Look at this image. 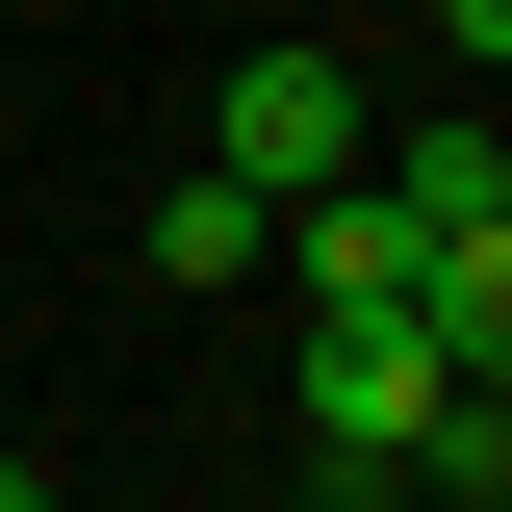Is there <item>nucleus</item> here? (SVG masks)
Instances as JSON below:
<instances>
[{"label":"nucleus","mask_w":512,"mask_h":512,"mask_svg":"<svg viewBox=\"0 0 512 512\" xmlns=\"http://www.w3.org/2000/svg\"><path fill=\"white\" fill-rule=\"evenodd\" d=\"M436 333L410 308H308V461H333V512H410V436H436Z\"/></svg>","instance_id":"obj_1"},{"label":"nucleus","mask_w":512,"mask_h":512,"mask_svg":"<svg viewBox=\"0 0 512 512\" xmlns=\"http://www.w3.org/2000/svg\"><path fill=\"white\" fill-rule=\"evenodd\" d=\"M205 180H256V205L359 180V77H333V52H231V103H205Z\"/></svg>","instance_id":"obj_2"},{"label":"nucleus","mask_w":512,"mask_h":512,"mask_svg":"<svg viewBox=\"0 0 512 512\" xmlns=\"http://www.w3.org/2000/svg\"><path fill=\"white\" fill-rule=\"evenodd\" d=\"M282 282H308V308H410V282H436V205L308 180V205H282Z\"/></svg>","instance_id":"obj_3"},{"label":"nucleus","mask_w":512,"mask_h":512,"mask_svg":"<svg viewBox=\"0 0 512 512\" xmlns=\"http://www.w3.org/2000/svg\"><path fill=\"white\" fill-rule=\"evenodd\" d=\"M410 333H436L461 384H512V231H436V282H410Z\"/></svg>","instance_id":"obj_4"},{"label":"nucleus","mask_w":512,"mask_h":512,"mask_svg":"<svg viewBox=\"0 0 512 512\" xmlns=\"http://www.w3.org/2000/svg\"><path fill=\"white\" fill-rule=\"evenodd\" d=\"M256 256H282L256 180H154V282H256Z\"/></svg>","instance_id":"obj_5"},{"label":"nucleus","mask_w":512,"mask_h":512,"mask_svg":"<svg viewBox=\"0 0 512 512\" xmlns=\"http://www.w3.org/2000/svg\"><path fill=\"white\" fill-rule=\"evenodd\" d=\"M410 487H461V512H512V384H436V436H410Z\"/></svg>","instance_id":"obj_6"},{"label":"nucleus","mask_w":512,"mask_h":512,"mask_svg":"<svg viewBox=\"0 0 512 512\" xmlns=\"http://www.w3.org/2000/svg\"><path fill=\"white\" fill-rule=\"evenodd\" d=\"M436 52H487V77H512V0H436Z\"/></svg>","instance_id":"obj_7"},{"label":"nucleus","mask_w":512,"mask_h":512,"mask_svg":"<svg viewBox=\"0 0 512 512\" xmlns=\"http://www.w3.org/2000/svg\"><path fill=\"white\" fill-rule=\"evenodd\" d=\"M0 512H52V461H0Z\"/></svg>","instance_id":"obj_8"},{"label":"nucleus","mask_w":512,"mask_h":512,"mask_svg":"<svg viewBox=\"0 0 512 512\" xmlns=\"http://www.w3.org/2000/svg\"><path fill=\"white\" fill-rule=\"evenodd\" d=\"M487 231H512V128H487Z\"/></svg>","instance_id":"obj_9"}]
</instances>
